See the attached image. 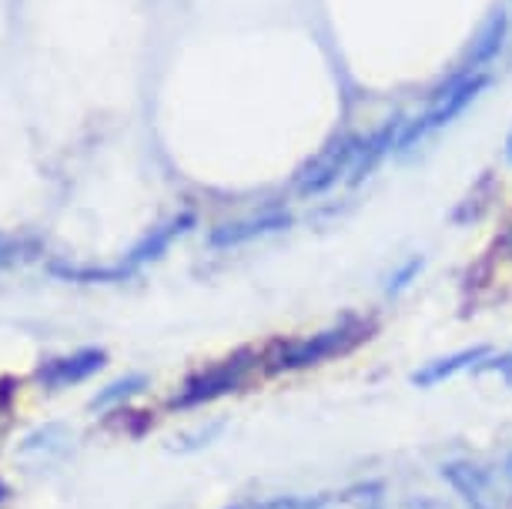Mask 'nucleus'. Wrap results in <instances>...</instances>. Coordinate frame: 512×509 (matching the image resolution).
Instances as JSON below:
<instances>
[{"instance_id": "6e6552de", "label": "nucleus", "mask_w": 512, "mask_h": 509, "mask_svg": "<svg viewBox=\"0 0 512 509\" xmlns=\"http://www.w3.org/2000/svg\"><path fill=\"white\" fill-rule=\"evenodd\" d=\"M489 355H492L489 345H472V349H462V352L442 355V359H432V362H425L422 369L412 372V386L432 389V386H439V382L459 376L462 369H479V362H486Z\"/></svg>"}, {"instance_id": "2eb2a0df", "label": "nucleus", "mask_w": 512, "mask_h": 509, "mask_svg": "<svg viewBox=\"0 0 512 509\" xmlns=\"http://www.w3.org/2000/svg\"><path fill=\"white\" fill-rule=\"evenodd\" d=\"M479 372H499V376L512 379V352L509 355H499V359H492V355H489V359L479 366Z\"/></svg>"}, {"instance_id": "ddd939ff", "label": "nucleus", "mask_w": 512, "mask_h": 509, "mask_svg": "<svg viewBox=\"0 0 512 509\" xmlns=\"http://www.w3.org/2000/svg\"><path fill=\"white\" fill-rule=\"evenodd\" d=\"M138 389H144V376H124V379H118V382H111V386L104 389L101 396L91 402V406H94V409H98V406H111V402L134 396Z\"/></svg>"}, {"instance_id": "20e7f679", "label": "nucleus", "mask_w": 512, "mask_h": 509, "mask_svg": "<svg viewBox=\"0 0 512 509\" xmlns=\"http://www.w3.org/2000/svg\"><path fill=\"white\" fill-rule=\"evenodd\" d=\"M248 369H251V352L231 355V359L218 362V366H211L205 372H198L195 379H188L178 396L171 399V406L191 409V406H205V402H211V399L228 396V392H235L241 382L248 379Z\"/></svg>"}, {"instance_id": "f257e3e1", "label": "nucleus", "mask_w": 512, "mask_h": 509, "mask_svg": "<svg viewBox=\"0 0 512 509\" xmlns=\"http://www.w3.org/2000/svg\"><path fill=\"white\" fill-rule=\"evenodd\" d=\"M369 325L365 322H342L332 325V329H322L315 335H305V339H292V342H278L272 352V372H288V369H308V366H322V362L335 359V355L352 352L355 345L369 339Z\"/></svg>"}, {"instance_id": "4468645a", "label": "nucleus", "mask_w": 512, "mask_h": 509, "mask_svg": "<svg viewBox=\"0 0 512 509\" xmlns=\"http://www.w3.org/2000/svg\"><path fill=\"white\" fill-rule=\"evenodd\" d=\"M235 509H322V499H308V496H278L265 499V503H248Z\"/></svg>"}, {"instance_id": "423d86ee", "label": "nucleus", "mask_w": 512, "mask_h": 509, "mask_svg": "<svg viewBox=\"0 0 512 509\" xmlns=\"http://www.w3.org/2000/svg\"><path fill=\"white\" fill-rule=\"evenodd\" d=\"M288 225H292V215L282 208H272V211H262V215H248V218H238V222H225V225L211 228L208 245L211 248H238V245L255 242V238L282 232Z\"/></svg>"}, {"instance_id": "f3484780", "label": "nucleus", "mask_w": 512, "mask_h": 509, "mask_svg": "<svg viewBox=\"0 0 512 509\" xmlns=\"http://www.w3.org/2000/svg\"><path fill=\"white\" fill-rule=\"evenodd\" d=\"M506 158H509V165H512V134L506 138Z\"/></svg>"}, {"instance_id": "39448f33", "label": "nucleus", "mask_w": 512, "mask_h": 509, "mask_svg": "<svg viewBox=\"0 0 512 509\" xmlns=\"http://www.w3.org/2000/svg\"><path fill=\"white\" fill-rule=\"evenodd\" d=\"M362 141L365 138H338V141L328 144L322 155H315L295 175L298 195H322V191L332 188L335 181H342L345 175H352L355 158H359V151H362Z\"/></svg>"}, {"instance_id": "1a4fd4ad", "label": "nucleus", "mask_w": 512, "mask_h": 509, "mask_svg": "<svg viewBox=\"0 0 512 509\" xmlns=\"http://www.w3.org/2000/svg\"><path fill=\"white\" fill-rule=\"evenodd\" d=\"M191 225H195V215H191V211H185V215H178V218H171V222H164V225H158V228H151V232L144 235L141 242L128 252V262H124V265H128L131 272H134L138 265L154 262V258H161V255L171 248V242L185 235Z\"/></svg>"}, {"instance_id": "a211bd4d", "label": "nucleus", "mask_w": 512, "mask_h": 509, "mask_svg": "<svg viewBox=\"0 0 512 509\" xmlns=\"http://www.w3.org/2000/svg\"><path fill=\"white\" fill-rule=\"evenodd\" d=\"M506 476H509V479H512V453H509V456H506Z\"/></svg>"}, {"instance_id": "9b49d317", "label": "nucleus", "mask_w": 512, "mask_h": 509, "mask_svg": "<svg viewBox=\"0 0 512 509\" xmlns=\"http://www.w3.org/2000/svg\"><path fill=\"white\" fill-rule=\"evenodd\" d=\"M402 128H405V121H389V124H382V128L375 131L372 138L362 141V151H359V158H355V168H352V181H355V185H359L362 178H369L372 168L379 165V161L389 155V151H395Z\"/></svg>"}, {"instance_id": "f03ea898", "label": "nucleus", "mask_w": 512, "mask_h": 509, "mask_svg": "<svg viewBox=\"0 0 512 509\" xmlns=\"http://www.w3.org/2000/svg\"><path fill=\"white\" fill-rule=\"evenodd\" d=\"M486 84H489L486 71H462L459 78L439 94L436 108H432L429 114H422L419 121L405 124L402 134H399V144H395V151H409L415 141L425 138V134H432V131H439V128H446V124H452L462 111L469 108L472 101L479 98L482 91H486Z\"/></svg>"}, {"instance_id": "0eeeda50", "label": "nucleus", "mask_w": 512, "mask_h": 509, "mask_svg": "<svg viewBox=\"0 0 512 509\" xmlns=\"http://www.w3.org/2000/svg\"><path fill=\"white\" fill-rule=\"evenodd\" d=\"M108 362V352L104 349H81L74 355H64V359H51L37 369V379L44 382L47 389H64V386H74V382H84L94 372L104 369Z\"/></svg>"}, {"instance_id": "7ed1b4c3", "label": "nucleus", "mask_w": 512, "mask_h": 509, "mask_svg": "<svg viewBox=\"0 0 512 509\" xmlns=\"http://www.w3.org/2000/svg\"><path fill=\"white\" fill-rule=\"evenodd\" d=\"M439 476L456 489V496L469 509H512L509 489L486 466L469 463V459H452V463L439 466Z\"/></svg>"}, {"instance_id": "f8f14e48", "label": "nucleus", "mask_w": 512, "mask_h": 509, "mask_svg": "<svg viewBox=\"0 0 512 509\" xmlns=\"http://www.w3.org/2000/svg\"><path fill=\"white\" fill-rule=\"evenodd\" d=\"M425 268V258L422 255H412L409 262H402L395 272L389 275V282H385V295H399V292H405L415 278H419V272Z\"/></svg>"}, {"instance_id": "dca6fc26", "label": "nucleus", "mask_w": 512, "mask_h": 509, "mask_svg": "<svg viewBox=\"0 0 512 509\" xmlns=\"http://www.w3.org/2000/svg\"><path fill=\"white\" fill-rule=\"evenodd\" d=\"M14 262V245L11 242H0V265Z\"/></svg>"}, {"instance_id": "9d476101", "label": "nucleus", "mask_w": 512, "mask_h": 509, "mask_svg": "<svg viewBox=\"0 0 512 509\" xmlns=\"http://www.w3.org/2000/svg\"><path fill=\"white\" fill-rule=\"evenodd\" d=\"M506 37H509V14L506 11L489 14V21L482 24L479 37L472 41L466 71H486V67L502 54V47H506Z\"/></svg>"}]
</instances>
